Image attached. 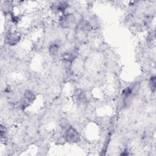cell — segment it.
Returning <instances> with one entry per match:
<instances>
[{
	"mask_svg": "<svg viewBox=\"0 0 156 156\" xmlns=\"http://www.w3.org/2000/svg\"><path fill=\"white\" fill-rule=\"evenodd\" d=\"M64 137L65 140L69 143H76L80 140L79 133L71 126H69L66 129Z\"/></svg>",
	"mask_w": 156,
	"mask_h": 156,
	"instance_id": "cell-1",
	"label": "cell"
},
{
	"mask_svg": "<svg viewBox=\"0 0 156 156\" xmlns=\"http://www.w3.org/2000/svg\"><path fill=\"white\" fill-rule=\"evenodd\" d=\"M74 16L71 14H65L60 18V24L63 28L71 27L74 23Z\"/></svg>",
	"mask_w": 156,
	"mask_h": 156,
	"instance_id": "cell-2",
	"label": "cell"
},
{
	"mask_svg": "<svg viewBox=\"0 0 156 156\" xmlns=\"http://www.w3.org/2000/svg\"><path fill=\"white\" fill-rule=\"evenodd\" d=\"M35 99V94L30 90H26L24 94V99L21 102V107L25 108L30 103L32 102Z\"/></svg>",
	"mask_w": 156,
	"mask_h": 156,
	"instance_id": "cell-3",
	"label": "cell"
},
{
	"mask_svg": "<svg viewBox=\"0 0 156 156\" xmlns=\"http://www.w3.org/2000/svg\"><path fill=\"white\" fill-rule=\"evenodd\" d=\"M77 55H78V53L77 51L72 50V51L64 52L62 55V58L63 60V61H65V62L71 63L76 59Z\"/></svg>",
	"mask_w": 156,
	"mask_h": 156,
	"instance_id": "cell-4",
	"label": "cell"
},
{
	"mask_svg": "<svg viewBox=\"0 0 156 156\" xmlns=\"http://www.w3.org/2000/svg\"><path fill=\"white\" fill-rule=\"evenodd\" d=\"M73 99L76 102L79 104H83L86 101V96L83 91L76 90L73 94Z\"/></svg>",
	"mask_w": 156,
	"mask_h": 156,
	"instance_id": "cell-5",
	"label": "cell"
},
{
	"mask_svg": "<svg viewBox=\"0 0 156 156\" xmlns=\"http://www.w3.org/2000/svg\"><path fill=\"white\" fill-rule=\"evenodd\" d=\"M20 35L16 33H10L6 37V41L10 45H15L20 40Z\"/></svg>",
	"mask_w": 156,
	"mask_h": 156,
	"instance_id": "cell-6",
	"label": "cell"
},
{
	"mask_svg": "<svg viewBox=\"0 0 156 156\" xmlns=\"http://www.w3.org/2000/svg\"><path fill=\"white\" fill-rule=\"evenodd\" d=\"M68 6V4L65 1H60L59 2L56 6V9L58 12H63Z\"/></svg>",
	"mask_w": 156,
	"mask_h": 156,
	"instance_id": "cell-7",
	"label": "cell"
},
{
	"mask_svg": "<svg viewBox=\"0 0 156 156\" xmlns=\"http://www.w3.org/2000/svg\"><path fill=\"white\" fill-rule=\"evenodd\" d=\"M59 49V45L57 43H52L49 46V51L51 54L55 55L57 53Z\"/></svg>",
	"mask_w": 156,
	"mask_h": 156,
	"instance_id": "cell-8",
	"label": "cell"
},
{
	"mask_svg": "<svg viewBox=\"0 0 156 156\" xmlns=\"http://www.w3.org/2000/svg\"><path fill=\"white\" fill-rule=\"evenodd\" d=\"M149 85L150 87L151 90L154 93L156 89V78L155 76H152L151 77L149 82Z\"/></svg>",
	"mask_w": 156,
	"mask_h": 156,
	"instance_id": "cell-9",
	"label": "cell"
},
{
	"mask_svg": "<svg viewBox=\"0 0 156 156\" xmlns=\"http://www.w3.org/2000/svg\"><path fill=\"white\" fill-rule=\"evenodd\" d=\"M132 91H133L132 88H131L130 87H127V88H126V89H124L123 90L122 93L125 95V96L126 98H127V97H129L132 93Z\"/></svg>",
	"mask_w": 156,
	"mask_h": 156,
	"instance_id": "cell-10",
	"label": "cell"
}]
</instances>
